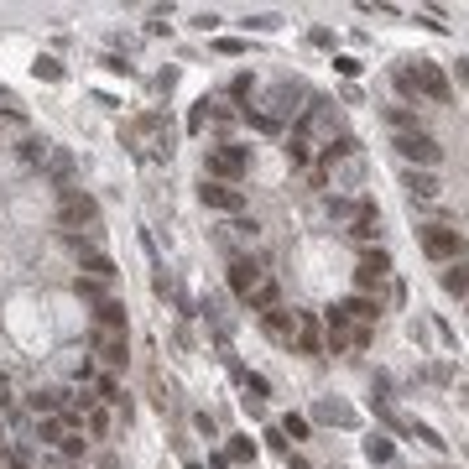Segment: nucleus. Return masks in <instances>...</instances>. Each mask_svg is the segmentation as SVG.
<instances>
[{
    "label": "nucleus",
    "instance_id": "5701e85b",
    "mask_svg": "<svg viewBox=\"0 0 469 469\" xmlns=\"http://www.w3.org/2000/svg\"><path fill=\"white\" fill-rule=\"evenodd\" d=\"M287 162L303 172L307 162H313V141H303V136H287Z\"/></svg>",
    "mask_w": 469,
    "mask_h": 469
},
{
    "label": "nucleus",
    "instance_id": "9d476101",
    "mask_svg": "<svg viewBox=\"0 0 469 469\" xmlns=\"http://www.w3.org/2000/svg\"><path fill=\"white\" fill-rule=\"evenodd\" d=\"M261 261H250V256H235L230 261V292H235V298H250V292H256L261 287Z\"/></svg>",
    "mask_w": 469,
    "mask_h": 469
},
{
    "label": "nucleus",
    "instance_id": "ddd939ff",
    "mask_svg": "<svg viewBox=\"0 0 469 469\" xmlns=\"http://www.w3.org/2000/svg\"><path fill=\"white\" fill-rule=\"evenodd\" d=\"M78 266H84V272H89L94 281H115V276H120V272H115V261L104 256V250L84 245V240H78Z\"/></svg>",
    "mask_w": 469,
    "mask_h": 469
},
{
    "label": "nucleus",
    "instance_id": "f8f14e48",
    "mask_svg": "<svg viewBox=\"0 0 469 469\" xmlns=\"http://www.w3.org/2000/svg\"><path fill=\"white\" fill-rule=\"evenodd\" d=\"M339 313L344 318H350V324L355 329H375V318H381V303H375V298H365V292H360V298H350V303H339Z\"/></svg>",
    "mask_w": 469,
    "mask_h": 469
},
{
    "label": "nucleus",
    "instance_id": "7c9ffc66",
    "mask_svg": "<svg viewBox=\"0 0 469 469\" xmlns=\"http://www.w3.org/2000/svg\"><path fill=\"white\" fill-rule=\"evenodd\" d=\"M281 433H287V438H307V418H298V412H292V418L281 422Z\"/></svg>",
    "mask_w": 469,
    "mask_h": 469
},
{
    "label": "nucleus",
    "instance_id": "c756f323",
    "mask_svg": "<svg viewBox=\"0 0 469 469\" xmlns=\"http://www.w3.org/2000/svg\"><path fill=\"white\" fill-rule=\"evenodd\" d=\"M391 78H396V89L407 94V99H418V84H412V63H401V68H396Z\"/></svg>",
    "mask_w": 469,
    "mask_h": 469
},
{
    "label": "nucleus",
    "instance_id": "4468645a",
    "mask_svg": "<svg viewBox=\"0 0 469 469\" xmlns=\"http://www.w3.org/2000/svg\"><path fill=\"white\" fill-rule=\"evenodd\" d=\"M94 324H99V334H126V303H115V298L94 303Z\"/></svg>",
    "mask_w": 469,
    "mask_h": 469
},
{
    "label": "nucleus",
    "instance_id": "423d86ee",
    "mask_svg": "<svg viewBox=\"0 0 469 469\" xmlns=\"http://www.w3.org/2000/svg\"><path fill=\"white\" fill-rule=\"evenodd\" d=\"M412 84H418V99H427V104H449V78H444V68H438V63L418 58V63H412Z\"/></svg>",
    "mask_w": 469,
    "mask_h": 469
},
{
    "label": "nucleus",
    "instance_id": "aec40b11",
    "mask_svg": "<svg viewBox=\"0 0 469 469\" xmlns=\"http://www.w3.org/2000/svg\"><path fill=\"white\" fill-rule=\"evenodd\" d=\"M245 307H250V313H266V307H276V276H272V272H266V276H261V287L245 298Z\"/></svg>",
    "mask_w": 469,
    "mask_h": 469
},
{
    "label": "nucleus",
    "instance_id": "4be33fe9",
    "mask_svg": "<svg viewBox=\"0 0 469 469\" xmlns=\"http://www.w3.org/2000/svg\"><path fill=\"white\" fill-rule=\"evenodd\" d=\"M375 230H381V209L370 204V209H365V214H360V219L350 224V235H355V240H375Z\"/></svg>",
    "mask_w": 469,
    "mask_h": 469
},
{
    "label": "nucleus",
    "instance_id": "412c9836",
    "mask_svg": "<svg viewBox=\"0 0 469 469\" xmlns=\"http://www.w3.org/2000/svg\"><path fill=\"white\" fill-rule=\"evenodd\" d=\"M407 193H412V198H438V178L412 167V172H407Z\"/></svg>",
    "mask_w": 469,
    "mask_h": 469
},
{
    "label": "nucleus",
    "instance_id": "20e7f679",
    "mask_svg": "<svg viewBox=\"0 0 469 469\" xmlns=\"http://www.w3.org/2000/svg\"><path fill=\"white\" fill-rule=\"evenodd\" d=\"M245 167H250L245 146H209V157H204V178L209 183H240Z\"/></svg>",
    "mask_w": 469,
    "mask_h": 469
},
{
    "label": "nucleus",
    "instance_id": "9b49d317",
    "mask_svg": "<svg viewBox=\"0 0 469 469\" xmlns=\"http://www.w3.org/2000/svg\"><path fill=\"white\" fill-rule=\"evenodd\" d=\"M303 84H276L272 94H266V104L272 110H261V115H272V120H281V115H303Z\"/></svg>",
    "mask_w": 469,
    "mask_h": 469
},
{
    "label": "nucleus",
    "instance_id": "2eb2a0df",
    "mask_svg": "<svg viewBox=\"0 0 469 469\" xmlns=\"http://www.w3.org/2000/svg\"><path fill=\"white\" fill-rule=\"evenodd\" d=\"M298 355H324V334H318V318L313 313H298Z\"/></svg>",
    "mask_w": 469,
    "mask_h": 469
},
{
    "label": "nucleus",
    "instance_id": "72a5a7b5",
    "mask_svg": "<svg viewBox=\"0 0 469 469\" xmlns=\"http://www.w3.org/2000/svg\"><path fill=\"white\" fill-rule=\"evenodd\" d=\"M89 427H94V433H110V412L94 407V412H89Z\"/></svg>",
    "mask_w": 469,
    "mask_h": 469
},
{
    "label": "nucleus",
    "instance_id": "cd10ccee",
    "mask_svg": "<svg viewBox=\"0 0 469 469\" xmlns=\"http://www.w3.org/2000/svg\"><path fill=\"white\" fill-rule=\"evenodd\" d=\"M386 120L396 126V136H401V130H418V115H412V110H401V104H391V110H386Z\"/></svg>",
    "mask_w": 469,
    "mask_h": 469
},
{
    "label": "nucleus",
    "instance_id": "f257e3e1",
    "mask_svg": "<svg viewBox=\"0 0 469 469\" xmlns=\"http://www.w3.org/2000/svg\"><path fill=\"white\" fill-rule=\"evenodd\" d=\"M313 183L318 188H324V183H334V188H360V183H365V152H360V141L355 136L329 141L324 146V162H318V172H313Z\"/></svg>",
    "mask_w": 469,
    "mask_h": 469
},
{
    "label": "nucleus",
    "instance_id": "6e6552de",
    "mask_svg": "<svg viewBox=\"0 0 469 469\" xmlns=\"http://www.w3.org/2000/svg\"><path fill=\"white\" fill-rule=\"evenodd\" d=\"M198 198H204V209H214V214H240V209H245V193H240L235 183H209L204 178Z\"/></svg>",
    "mask_w": 469,
    "mask_h": 469
},
{
    "label": "nucleus",
    "instance_id": "4c0bfd02",
    "mask_svg": "<svg viewBox=\"0 0 469 469\" xmlns=\"http://www.w3.org/2000/svg\"><path fill=\"white\" fill-rule=\"evenodd\" d=\"M459 78H464V84H469V63H459Z\"/></svg>",
    "mask_w": 469,
    "mask_h": 469
},
{
    "label": "nucleus",
    "instance_id": "a878e982",
    "mask_svg": "<svg viewBox=\"0 0 469 469\" xmlns=\"http://www.w3.org/2000/svg\"><path fill=\"white\" fill-rule=\"evenodd\" d=\"M365 453H370V464H386V459H391V438H381V433L365 438Z\"/></svg>",
    "mask_w": 469,
    "mask_h": 469
},
{
    "label": "nucleus",
    "instance_id": "e433bc0d",
    "mask_svg": "<svg viewBox=\"0 0 469 469\" xmlns=\"http://www.w3.org/2000/svg\"><path fill=\"white\" fill-rule=\"evenodd\" d=\"M230 94H235V99H245V94H250V73H240L235 84H230Z\"/></svg>",
    "mask_w": 469,
    "mask_h": 469
},
{
    "label": "nucleus",
    "instance_id": "c9c22d12",
    "mask_svg": "<svg viewBox=\"0 0 469 469\" xmlns=\"http://www.w3.org/2000/svg\"><path fill=\"white\" fill-rule=\"evenodd\" d=\"M204 104H209V99H204ZM204 104H198V110L188 115V130H204V120H209V110H204Z\"/></svg>",
    "mask_w": 469,
    "mask_h": 469
},
{
    "label": "nucleus",
    "instance_id": "2f4dec72",
    "mask_svg": "<svg viewBox=\"0 0 469 469\" xmlns=\"http://www.w3.org/2000/svg\"><path fill=\"white\" fill-rule=\"evenodd\" d=\"M250 453H256V444H245V438H235V444L224 449V459H250Z\"/></svg>",
    "mask_w": 469,
    "mask_h": 469
},
{
    "label": "nucleus",
    "instance_id": "c85d7f7f",
    "mask_svg": "<svg viewBox=\"0 0 469 469\" xmlns=\"http://www.w3.org/2000/svg\"><path fill=\"white\" fill-rule=\"evenodd\" d=\"M37 433H42V444H63V433H68V427H63V418H42Z\"/></svg>",
    "mask_w": 469,
    "mask_h": 469
},
{
    "label": "nucleus",
    "instance_id": "393cba45",
    "mask_svg": "<svg viewBox=\"0 0 469 469\" xmlns=\"http://www.w3.org/2000/svg\"><path fill=\"white\" fill-rule=\"evenodd\" d=\"M318 418H324V422H355V412L339 407V401H318Z\"/></svg>",
    "mask_w": 469,
    "mask_h": 469
},
{
    "label": "nucleus",
    "instance_id": "f3484780",
    "mask_svg": "<svg viewBox=\"0 0 469 469\" xmlns=\"http://www.w3.org/2000/svg\"><path fill=\"white\" fill-rule=\"evenodd\" d=\"M94 355L104 365H126V334H94Z\"/></svg>",
    "mask_w": 469,
    "mask_h": 469
},
{
    "label": "nucleus",
    "instance_id": "bb28decb",
    "mask_svg": "<svg viewBox=\"0 0 469 469\" xmlns=\"http://www.w3.org/2000/svg\"><path fill=\"white\" fill-rule=\"evenodd\" d=\"M32 73H37V78H47V84H58V78H63V63H58V58H37V63H32Z\"/></svg>",
    "mask_w": 469,
    "mask_h": 469
},
{
    "label": "nucleus",
    "instance_id": "dca6fc26",
    "mask_svg": "<svg viewBox=\"0 0 469 469\" xmlns=\"http://www.w3.org/2000/svg\"><path fill=\"white\" fill-rule=\"evenodd\" d=\"M370 209V198H350V193H329V219H339V224H355L360 214Z\"/></svg>",
    "mask_w": 469,
    "mask_h": 469
},
{
    "label": "nucleus",
    "instance_id": "0eeeda50",
    "mask_svg": "<svg viewBox=\"0 0 469 469\" xmlns=\"http://www.w3.org/2000/svg\"><path fill=\"white\" fill-rule=\"evenodd\" d=\"M261 329H266V339L272 344H281V350H292L298 344V307H266L261 313Z\"/></svg>",
    "mask_w": 469,
    "mask_h": 469
},
{
    "label": "nucleus",
    "instance_id": "473e14b6",
    "mask_svg": "<svg viewBox=\"0 0 469 469\" xmlns=\"http://www.w3.org/2000/svg\"><path fill=\"white\" fill-rule=\"evenodd\" d=\"M245 26H256V32H276V26H281V16H272V11H266V16H250Z\"/></svg>",
    "mask_w": 469,
    "mask_h": 469
},
{
    "label": "nucleus",
    "instance_id": "b1692460",
    "mask_svg": "<svg viewBox=\"0 0 469 469\" xmlns=\"http://www.w3.org/2000/svg\"><path fill=\"white\" fill-rule=\"evenodd\" d=\"M47 152H52V141H42V136H26L21 141V162H32V167L47 162Z\"/></svg>",
    "mask_w": 469,
    "mask_h": 469
},
{
    "label": "nucleus",
    "instance_id": "f03ea898",
    "mask_svg": "<svg viewBox=\"0 0 469 469\" xmlns=\"http://www.w3.org/2000/svg\"><path fill=\"white\" fill-rule=\"evenodd\" d=\"M99 224V204L84 188H63L58 193V230H94Z\"/></svg>",
    "mask_w": 469,
    "mask_h": 469
},
{
    "label": "nucleus",
    "instance_id": "f704fd0d",
    "mask_svg": "<svg viewBox=\"0 0 469 469\" xmlns=\"http://www.w3.org/2000/svg\"><path fill=\"white\" fill-rule=\"evenodd\" d=\"M58 449H63V453H84V438H78V433H63Z\"/></svg>",
    "mask_w": 469,
    "mask_h": 469
},
{
    "label": "nucleus",
    "instance_id": "7ed1b4c3",
    "mask_svg": "<svg viewBox=\"0 0 469 469\" xmlns=\"http://www.w3.org/2000/svg\"><path fill=\"white\" fill-rule=\"evenodd\" d=\"M391 146L401 152V162H412L418 172H433L438 162H444V146L427 136V130H401V136H396Z\"/></svg>",
    "mask_w": 469,
    "mask_h": 469
},
{
    "label": "nucleus",
    "instance_id": "6ab92c4d",
    "mask_svg": "<svg viewBox=\"0 0 469 469\" xmlns=\"http://www.w3.org/2000/svg\"><path fill=\"white\" fill-rule=\"evenodd\" d=\"M444 292H449V298H469V261H449Z\"/></svg>",
    "mask_w": 469,
    "mask_h": 469
},
{
    "label": "nucleus",
    "instance_id": "a211bd4d",
    "mask_svg": "<svg viewBox=\"0 0 469 469\" xmlns=\"http://www.w3.org/2000/svg\"><path fill=\"white\" fill-rule=\"evenodd\" d=\"M42 167H47V178L58 183V193H63V188H68V178H73V157H68V152H58V146H52Z\"/></svg>",
    "mask_w": 469,
    "mask_h": 469
},
{
    "label": "nucleus",
    "instance_id": "39448f33",
    "mask_svg": "<svg viewBox=\"0 0 469 469\" xmlns=\"http://www.w3.org/2000/svg\"><path fill=\"white\" fill-rule=\"evenodd\" d=\"M418 240H422V256H433V261H459L464 256V235L449 230V224H422Z\"/></svg>",
    "mask_w": 469,
    "mask_h": 469
},
{
    "label": "nucleus",
    "instance_id": "1a4fd4ad",
    "mask_svg": "<svg viewBox=\"0 0 469 469\" xmlns=\"http://www.w3.org/2000/svg\"><path fill=\"white\" fill-rule=\"evenodd\" d=\"M386 276H391V256H386V250H365L360 266H355V287L370 298V287H381Z\"/></svg>",
    "mask_w": 469,
    "mask_h": 469
}]
</instances>
